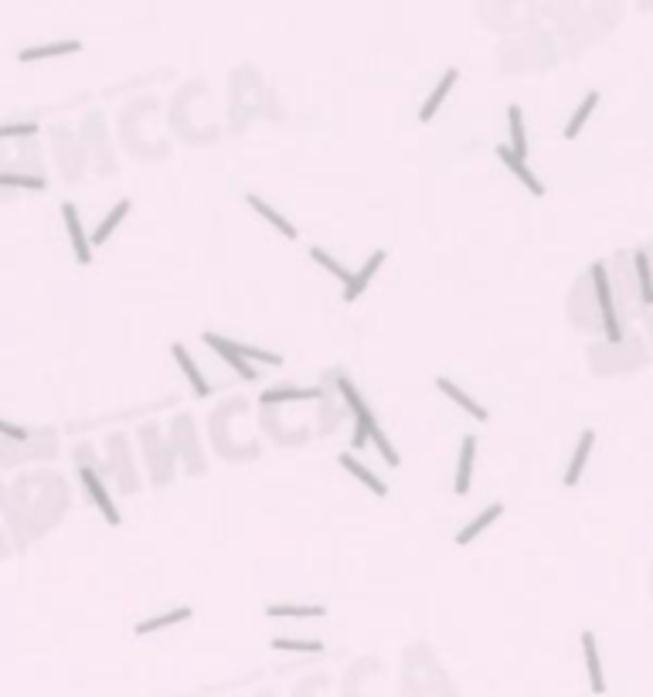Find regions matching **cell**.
<instances>
[{
  "label": "cell",
  "mask_w": 653,
  "mask_h": 697,
  "mask_svg": "<svg viewBox=\"0 0 653 697\" xmlns=\"http://www.w3.org/2000/svg\"><path fill=\"white\" fill-rule=\"evenodd\" d=\"M130 208H133V201H130V197H123V201H116V204H112V211H109L106 218L99 221V228H96V232L88 235V239H92V245H106V241L112 239V232L119 228V221H123V218H127V215H130Z\"/></svg>",
  "instance_id": "obj_18"
},
{
  "label": "cell",
  "mask_w": 653,
  "mask_h": 697,
  "mask_svg": "<svg viewBox=\"0 0 653 697\" xmlns=\"http://www.w3.org/2000/svg\"><path fill=\"white\" fill-rule=\"evenodd\" d=\"M337 392H341V398H344L348 412L354 415V449H365L368 442H374V446H378V453H381V459H385L388 466H398L402 459H398V453H395V446L388 442V436L381 433V425H378L374 412L368 409V402L361 398V392L350 385L344 374H337Z\"/></svg>",
  "instance_id": "obj_2"
},
{
  "label": "cell",
  "mask_w": 653,
  "mask_h": 697,
  "mask_svg": "<svg viewBox=\"0 0 653 697\" xmlns=\"http://www.w3.org/2000/svg\"><path fill=\"white\" fill-rule=\"evenodd\" d=\"M58 456V436L51 429H31L27 439H4L0 436V466L14 470L21 463H38V459Z\"/></svg>",
  "instance_id": "obj_3"
},
{
  "label": "cell",
  "mask_w": 653,
  "mask_h": 697,
  "mask_svg": "<svg viewBox=\"0 0 653 697\" xmlns=\"http://www.w3.org/2000/svg\"><path fill=\"white\" fill-rule=\"evenodd\" d=\"M109 473L119 477V486L133 494L140 483H133V470H130V453H127V436H112L109 439Z\"/></svg>",
  "instance_id": "obj_8"
},
{
  "label": "cell",
  "mask_w": 653,
  "mask_h": 697,
  "mask_svg": "<svg viewBox=\"0 0 653 697\" xmlns=\"http://www.w3.org/2000/svg\"><path fill=\"white\" fill-rule=\"evenodd\" d=\"M232 344H235V341H232ZM235 350H239L245 361H256V364H273V368H280V364H283V357H280V354H269V350L252 348V344H235Z\"/></svg>",
  "instance_id": "obj_32"
},
{
  "label": "cell",
  "mask_w": 653,
  "mask_h": 697,
  "mask_svg": "<svg viewBox=\"0 0 653 697\" xmlns=\"http://www.w3.org/2000/svg\"><path fill=\"white\" fill-rule=\"evenodd\" d=\"M191 616H195V609H191V606H181V609L160 612V616H153V619L136 623V632H140V636H150V632L167 630V626H177V623H184V619H191Z\"/></svg>",
  "instance_id": "obj_25"
},
{
  "label": "cell",
  "mask_w": 653,
  "mask_h": 697,
  "mask_svg": "<svg viewBox=\"0 0 653 697\" xmlns=\"http://www.w3.org/2000/svg\"><path fill=\"white\" fill-rule=\"evenodd\" d=\"M11 555V545H7V538H4V531H0V562Z\"/></svg>",
  "instance_id": "obj_35"
},
{
  "label": "cell",
  "mask_w": 653,
  "mask_h": 697,
  "mask_svg": "<svg viewBox=\"0 0 653 697\" xmlns=\"http://www.w3.org/2000/svg\"><path fill=\"white\" fill-rule=\"evenodd\" d=\"M497 157H501V164L503 167H507V171H511V174L518 177V180H521L524 188H527V191H531V195L534 197H542L544 195V184L542 180H538V174H534V171H531V167H527V160H524V157H518V153L511 150V147H507V143H503V147H497Z\"/></svg>",
  "instance_id": "obj_9"
},
{
  "label": "cell",
  "mask_w": 653,
  "mask_h": 697,
  "mask_svg": "<svg viewBox=\"0 0 653 697\" xmlns=\"http://www.w3.org/2000/svg\"><path fill=\"white\" fill-rule=\"evenodd\" d=\"M51 147H55V153H58V167L65 171L68 177H75V167H72V157H79L82 160V153H79V143H75V136L68 130H55V136H51Z\"/></svg>",
  "instance_id": "obj_26"
},
{
  "label": "cell",
  "mask_w": 653,
  "mask_h": 697,
  "mask_svg": "<svg viewBox=\"0 0 653 697\" xmlns=\"http://www.w3.org/2000/svg\"><path fill=\"white\" fill-rule=\"evenodd\" d=\"M245 204H249L252 211H259L262 218L269 221V225H273V228H276L283 239H300V235H296V228H293V225H289V221H286L283 215H280V211L269 204V201H262L259 195H245Z\"/></svg>",
  "instance_id": "obj_19"
},
{
  "label": "cell",
  "mask_w": 653,
  "mask_h": 697,
  "mask_svg": "<svg viewBox=\"0 0 653 697\" xmlns=\"http://www.w3.org/2000/svg\"><path fill=\"white\" fill-rule=\"evenodd\" d=\"M595 106H599V92L592 88V92H586L582 106L572 112V119H568V126H565V140H575V136L582 133V126L588 123V116H592V110H595Z\"/></svg>",
  "instance_id": "obj_28"
},
{
  "label": "cell",
  "mask_w": 653,
  "mask_h": 697,
  "mask_svg": "<svg viewBox=\"0 0 653 697\" xmlns=\"http://www.w3.org/2000/svg\"><path fill=\"white\" fill-rule=\"evenodd\" d=\"M633 269H636V286H640V300L653 306V262L643 249L633 252Z\"/></svg>",
  "instance_id": "obj_24"
},
{
  "label": "cell",
  "mask_w": 653,
  "mask_h": 697,
  "mask_svg": "<svg viewBox=\"0 0 653 697\" xmlns=\"http://www.w3.org/2000/svg\"><path fill=\"white\" fill-rule=\"evenodd\" d=\"M435 388L446 394V398H449L453 405H459V409L470 415V418H477V422H487V418H490V415H487V409H483L480 402H473V398L463 392V388H457V385L449 381V378H435Z\"/></svg>",
  "instance_id": "obj_15"
},
{
  "label": "cell",
  "mask_w": 653,
  "mask_h": 697,
  "mask_svg": "<svg viewBox=\"0 0 653 697\" xmlns=\"http://www.w3.org/2000/svg\"><path fill=\"white\" fill-rule=\"evenodd\" d=\"M310 259L317 262V265H320V269H326V272H330V276H334V280H341V283H348V269H344V265H341V262L334 259V256H326L324 249H320V245H313V249H310Z\"/></svg>",
  "instance_id": "obj_31"
},
{
  "label": "cell",
  "mask_w": 653,
  "mask_h": 697,
  "mask_svg": "<svg viewBox=\"0 0 653 697\" xmlns=\"http://www.w3.org/2000/svg\"><path fill=\"white\" fill-rule=\"evenodd\" d=\"M0 436L4 439H27L31 436V429H24V425H14V422L0 418Z\"/></svg>",
  "instance_id": "obj_34"
},
{
  "label": "cell",
  "mask_w": 653,
  "mask_h": 697,
  "mask_svg": "<svg viewBox=\"0 0 653 697\" xmlns=\"http://www.w3.org/2000/svg\"><path fill=\"white\" fill-rule=\"evenodd\" d=\"M501 514H503V503H490V507H487V510H483L480 517H473V521H470L466 527H463V531H459V534H457V545H470V541H477L480 534H483V531H487L490 524L497 521Z\"/></svg>",
  "instance_id": "obj_23"
},
{
  "label": "cell",
  "mask_w": 653,
  "mask_h": 697,
  "mask_svg": "<svg viewBox=\"0 0 653 697\" xmlns=\"http://www.w3.org/2000/svg\"><path fill=\"white\" fill-rule=\"evenodd\" d=\"M171 354H174V361L181 364V371H184V378L191 381V388H195L197 398H208V394H211V385H208V378H204L201 368L195 364V357L188 354V348H184V344H174Z\"/></svg>",
  "instance_id": "obj_16"
},
{
  "label": "cell",
  "mask_w": 653,
  "mask_h": 697,
  "mask_svg": "<svg viewBox=\"0 0 653 697\" xmlns=\"http://www.w3.org/2000/svg\"><path fill=\"white\" fill-rule=\"evenodd\" d=\"M0 503H4V486H0Z\"/></svg>",
  "instance_id": "obj_36"
},
{
  "label": "cell",
  "mask_w": 653,
  "mask_h": 697,
  "mask_svg": "<svg viewBox=\"0 0 653 697\" xmlns=\"http://www.w3.org/2000/svg\"><path fill=\"white\" fill-rule=\"evenodd\" d=\"M62 221H65V232H68V241H72V252H75V262H79V265H88L96 245H92V239L86 235L82 218H79V211H75V204H72V201L62 204Z\"/></svg>",
  "instance_id": "obj_6"
},
{
  "label": "cell",
  "mask_w": 653,
  "mask_h": 697,
  "mask_svg": "<svg viewBox=\"0 0 653 697\" xmlns=\"http://www.w3.org/2000/svg\"><path fill=\"white\" fill-rule=\"evenodd\" d=\"M38 133V123H4L0 140H31Z\"/></svg>",
  "instance_id": "obj_33"
},
{
  "label": "cell",
  "mask_w": 653,
  "mask_h": 697,
  "mask_svg": "<svg viewBox=\"0 0 653 697\" xmlns=\"http://www.w3.org/2000/svg\"><path fill=\"white\" fill-rule=\"evenodd\" d=\"M507 130H511V150L527 160V133H524V110L521 106H507Z\"/></svg>",
  "instance_id": "obj_27"
},
{
  "label": "cell",
  "mask_w": 653,
  "mask_h": 697,
  "mask_svg": "<svg viewBox=\"0 0 653 697\" xmlns=\"http://www.w3.org/2000/svg\"><path fill=\"white\" fill-rule=\"evenodd\" d=\"M582 656H586V674H588V687L595 694L606 691V677H603V656H599V640L595 632H582Z\"/></svg>",
  "instance_id": "obj_10"
},
{
  "label": "cell",
  "mask_w": 653,
  "mask_h": 697,
  "mask_svg": "<svg viewBox=\"0 0 653 697\" xmlns=\"http://www.w3.org/2000/svg\"><path fill=\"white\" fill-rule=\"evenodd\" d=\"M204 344L215 350L218 357H221V361L228 364V368L235 371L239 378H245V381H256V378H259V371L252 368V361H245V357H242L239 350H235V344H232L228 337H218V333H204Z\"/></svg>",
  "instance_id": "obj_7"
},
{
  "label": "cell",
  "mask_w": 653,
  "mask_h": 697,
  "mask_svg": "<svg viewBox=\"0 0 653 697\" xmlns=\"http://www.w3.org/2000/svg\"><path fill=\"white\" fill-rule=\"evenodd\" d=\"M75 51H82V42H75V38H68V42H51V44H38V48H24L18 51V62H44V58H62V55H75Z\"/></svg>",
  "instance_id": "obj_14"
},
{
  "label": "cell",
  "mask_w": 653,
  "mask_h": 697,
  "mask_svg": "<svg viewBox=\"0 0 653 697\" xmlns=\"http://www.w3.org/2000/svg\"><path fill=\"white\" fill-rule=\"evenodd\" d=\"M473 459H477V436H466L463 439V446H459L457 483H453V490H457L459 497L470 494V483H473Z\"/></svg>",
  "instance_id": "obj_13"
},
{
  "label": "cell",
  "mask_w": 653,
  "mask_h": 697,
  "mask_svg": "<svg viewBox=\"0 0 653 697\" xmlns=\"http://www.w3.org/2000/svg\"><path fill=\"white\" fill-rule=\"evenodd\" d=\"M48 180L44 174H27V171H0V191H44Z\"/></svg>",
  "instance_id": "obj_22"
},
{
  "label": "cell",
  "mask_w": 653,
  "mask_h": 697,
  "mask_svg": "<svg viewBox=\"0 0 653 697\" xmlns=\"http://www.w3.org/2000/svg\"><path fill=\"white\" fill-rule=\"evenodd\" d=\"M457 79H459V68H446V72H442L439 86H435L433 92H429V99H426V103H422V110H419V119H422V123H433V116L439 112V106L446 103V96L453 92Z\"/></svg>",
  "instance_id": "obj_12"
},
{
  "label": "cell",
  "mask_w": 653,
  "mask_h": 697,
  "mask_svg": "<svg viewBox=\"0 0 653 697\" xmlns=\"http://www.w3.org/2000/svg\"><path fill=\"white\" fill-rule=\"evenodd\" d=\"M273 650H286V654H324V643L317 640H289V636H276Z\"/></svg>",
  "instance_id": "obj_30"
},
{
  "label": "cell",
  "mask_w": 653,
  "mask_h": 697,
  "mask_svg": "<svg viewBox=\"0 0 653 697\" xmlns=\"http://www.w3.org/2000/svg\"><path fill=\"white\" fill-rule=\"evenodd\" d=\"M75 466H79V479H82V490L88 494V501L96 503V510L106 517L109 527H119L123 517H119L116 503H112V497H109V486H106V479H103V470H99V466H92V463H75Z\"/></svg>",
  "instance_id": "obj_5"
},
{
  "label": "cell",
  "mask_w": 653,
  "mask_h": 697,
  "mask_svg": "<svg viewBox=\"0 0 653 697\" xmlns=\"http://www.w3.org/2000/svg\"><path fill=\"white\" fill-rule=\"evenodd\" d=\"M0 510L14 534V545L27 548L31 541H38L51 524L65 517L68 490L62 477H55V473H24L4 490Z\"/></svg>",
  "instance_id": "obj_1"
},
{
  "label": "cell",
  "mask_w": 653,
  "mask_h": 697,
  "mask_svg": "<svg viewBox=\"0 0 653 697\" xmlns=\"http://www.w3.org/2000/svg\"><path fill=\"white\" fill-rule=\"evenodd\" d=\"M588 276H592V286H595V303H599V313H603L606 341H610V344H619V341H623V327H619L616 303H612V286H610V272H606V262H592Z\"/></svg>",
  "instance_id": "obj_4"
},
{
  "label": "cell",
  "mask_w": 653,
  "mask_h": 697,
  "mask_svg": "<svg viewBox=\"0 0 653 697\" xmlns=\"http://www.w3.org/2000/svg\"><path fill=\"white\" fill-rule=\"evenodd\" d=\"M337 463H341V466H344V470H348V473H350L354 479H361V483L368 486L371 494H378V497H388V486H385L381 479L374 477V473H371V470L365 466V463H361V459H354L350 453H341V456H337Z\"/></svg>",
  "instance_id": "obj_20"
},
{
  "label": "cell",
  "mask_w": 653,
  "mask_h": 697,
  "mask_svg": "<svg viewBox=\"0 0 653 697\" xmlns=\"http://www.w3.org/2000/svg\"><path fill=\"white\" fill-rule=\"evenodd\" d=\"M310 398H324L320 388H265L259 394L262 409L269 405H283V402H310Z\"/></svg>",
  "instance_id": "obj_21"
},
{
  "label": "cell",
  "mask_w": 653,
  "mask_h": 697,
  "mask_svg": "<svg viewBox=\"0 0 653 697\" xmlns=\"http://www.w3.org/2000/svg\"><path fill=\"white\" fill-rule=\"evenodd\" d=\"M381 262H385V252L378 249V252H371L368 262H365V265H361L354 276H348V283H344V286H348V289H344V303H354V300H357V296L368 289V283L374 280V272L381 269Z\"/></svg>",
  "instance_id": "obj_11"
},
{
  "label": "cell",
  "mask_w": 653,
  "mask_h": 697,
  "mask_svg": "<svg viewBox=\"0 0 653 697\" xmlns=\"http://www.w3.org/2000/svg\"><path fill=\"white\" fill-rule=\"evenodd\" d=\"M592 446H595V433H592V429H586V433L579 436V446H575V453H572V463H568L565 477H562V483H565V486H575V483L582 479V470H586Z\"/></svg>",
  "instance_id": "obj_17"
},
{
  "label": "cell",
  "mask_w": 653,
  "mask_h": 697,
  "mask_svg": "<svg viewBox=\"0 0 653 697\" xmlns=\"http://www.w3.org/2000/svg\"><path fill=\"white\" fill-rule=\"evenodd\" d=\"M265 616L273 619H320L326 616L324 606H265Z\"/></svg>",
  "instance_id": "obj_29"
}]
</instances>
